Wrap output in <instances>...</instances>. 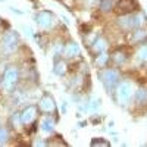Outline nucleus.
Here are the masks:
<instances>
[{
  "label": "nucleus",
  "instance_id": "obj_1",
  "mask_svg": "<svg viewBox=\"0 0 147 147\" xmlns=\"http://www.w3.org/2000/svg\"><path fill=\"white\" fill-rule=\"evenodd\" d=\"M21 80V72H19V68L12 65V66H7L2 75V80H0V90L5 94H12L15 91L16 85Z\"/></svg>",
  "mask_w": 147,
  "mask_h": 147
},
{
  "label": "nucleus",
  "instance_id": "obj_2",
  "mask_svg": "<svg viewBox=\"0 0 147 147\" xmlns=\"http://www.w3.org/2000/svg\"><path fill=\"white\" fill-rule=\"evenodd\" d=\"M147 18L144 13L141 12H134V13H129V15H122L118 18V27L119 30L125 31V32H129L136 28H140V27H144Z\"/></svg>",
  "mask_w": 147,
  "mask_h": 147
},
{
  "label": "nucleus",
  "instance_id": "obj_3",
  "mask_svg": "<svg viewBox=\"0 0 147 147\" xmlns=\"http://www.w3.org/2000/svg\"><path fill=\"white\" fill-rule=\"evenodd\" d=\"M100 81L103 82L105 88L107 93H113L116 85L121 80V72L118 69H113V68H105L102 72H100Z\"/></svg>",
  "mask_w": 147,
  "mask_h": 147
},
{
  "label": "nucleus",
  "instance_id": "obj_4",
  "mask_svg": "<svg viewBox=\"0 0 147 147\" xmlns=\"http://www.w3.org/2000/svg\"><path fill=\"white\" fill-rule=\"evenodd\" d=\"M132 84L129 81H121L118 82L116 88H115V97H116V102L121 106H127L131 99H132Z\"/></svg>",
  "mask_w": 147,
  "mask_h": 147
},
{
  "label": "nucleus",
  "instance_id": "obj_5",
  "mask_svg": "<svg viewBox=\"0 0 147 147\" xmlns=\"http://www.w3.org/2000/svg\"><path fill=\"white\" fill-rule=\"evenodd\" d=\"M0 47L5 53H13L16 52V49L19 47V35L15 31H9L2 37L0 41Z\"/></svg>",
  "mask_w": 147,
  "mask_h": 147
},
{
  "label": "nucleus",
  "instance_id": "obj_6",
  "mask_svg": "<svg viewBox=\"0 0 147 147\" xmlns=\"http://www.w3.org/2000/svg\"><path fill=\"white\" fill-rule=\"evenodd\" d=\"M137 9H138V5L136 0H118V2H115L113 12L118 16H122V15L134 13V12H137Z\"/></svg>",
  "mask_w": 147,
  "mask_h": 147
},
{
  "label": "nucleus",
  "instance_id": "obj_7",
  "mask_svg": "<svg viewBox=\"0 0 147 147\" xmlns=\"http://www.w3.org/2000/svg\"><path fill=\"white\" fill-rule=\"evenodd\" d=\"M38 118V107L35 105H28L24 107V110L21 112V121H22V125L24 127H31L34 122Z\"/></svg>",
  "mask_w": 147,
  "mask_h": 147
},
{
  "label": "nucleus",
  "instance_id": "obj_8",
  "mask_svg": "<svg viewBox=\"0 0 147 147\" xmlns=\"http://www.w3.org/2000/svg\"><path fill=\"white\" fill-rule=\"evenodd\" d=\"M35 22L41 30H50L53 28V25L56 24L55 16L52 12H47V10H41L35 15Z\"/></svg>",
  "mask_w": 147,
  "mask_h": 147
},
{
  "label": "nucleus",
  "instance_id": "obj_9",
  "mask_svg": "<svg viewBox=\"0 0 147 147\" xmlns=\"http://www.w3.org/2000/svg\"><path fill=\"white\" fill-rule=\"evenodd\" d=\"M128 34V41L129 44L132 46H136V44H143L146 40H147V30H144L143 27L140 28H136V30H132Z\"/></svg>",
  "mask_w": 147,
  "mask_h": 147
},
{
  "label": "nucleus",
  "instance_id": "obj_10",
  "mask_svg": "<svg viewBox=\"0 0 147 147\" xmlns=\"http://www.w3.org/2000/svg\"><path fill=\"white\" fill-rule=\"evenodd\" d=\"M38 109L41 110V112H44V113H53V112H56V103L53 100V97L49 96V94L43 96L40 99V102H38Z\"/></svg>",
  "mask_w": 147,
  "mask_h": 147
},
{
  "label": "nucleus",
  "instance_id": "obj_11",
  "mask_svg": "<svg viewBox=\"0 0 147 147\" xmlns=\"http://www.w3.org/2000/svg\"><path fill=\"white\" fill-rule=\"evenodd\" d=\"M134 106L144 109L147 107V87H140L134 94Z\"/></svg>",
  "mask_w": 147,
  "mask_h": 147
},
{
  "label": "nucleus",
  "instance_id": "obj_12",
  "mask_svg": "<svg viewBox=\"0 0 147 147\" xmlns=\"http://www.w3.org/2000/svg\"><path fill=\"white\" fill-rule=\"evenodd\" d=\"M80 53H81L80 46H78L75 41H69V43H66V44H65L63 55H62V56H63L65 59H74V57L80 56Z\"/></svg>",
  "mask_w": 147,
  "mask_h": 147
},
{
  "label": "nucleus",
  "instance_id": "obj_13",
  "mask_svg": "<svg viewBox=\"0 0 147 147\" xmlns=\"http://www.w3.org/2000/svg\"><path fill=\"white\" fill-rule=\"evenodd\" d=\"M110 60L118 65V66H124L127 62H128V55L125 50H121V49H118V50H115L112 55H110Z\"/></svg>",
  "mask_w": 147,
  "mask_h": 147
},
{
  "label": "nucleus",
  "instance_id": "obj_14",
  "mask_svg": "<svg viewBox=\"0 0 147 147\" xmlns=\"http://www.w3.org/2000/svg\"><path fill=\"white\" fill-rule=\"evenodd\" d=\"M107 41L103 38V37H97V38L94 40V43L90 46V49H91V52L94 53V55H99V53H103V52H106L107 50Z\"/></svg>",
  "mask_w": 147,
  "mask_h": 147
},
{
  "label": "nucleus",
  "instance_id": "obj_15",
  "mask_svg": "<svg viewBox=\"0 0 147 147\" xmlns=\"http://www.w3.org/2000/svg\"><path fill=\"white\" fill-rule=\"evenodd\" d=\"M40 129L43 132H46V134L53 132V129H55V121L50 116H44L41 119V122H40Z\"/></svg>",
  "mask_w": 147,
  "mask_h": 147
},
{
  "label": "nucleus",
  "instance_id": "obj_16",
  "mask_svg": "<svg viewBox=\"0 0 147 147\" xmlns=\"http://www.w3.org/2000/svg\"><path fill=\"white\" fill-rule=\"evenodd\" d=\"M115 7V0H100L99 2V10L102 13H109Z\"/></svg>",
  "mask_w": 147,
  "mask_h": 147
},
{
  "label": "nucleus",
  "instance_id": "obj_17",
  "mask_svg": "<svg viewBox=\"0 0 147 147\" xmlns=\"http://www.w3.org/2000/svg\"><path fill=\"white\" fill-rule=\"evenodd\" d=\"M109 60H110V56L106 52H103V53L96 55V60H94V62H96V65L99 68H106L107 63H109Z\"/></svg>",
  "mask_w": 147,
  "mask_h": 147
},
{
  "label": "nucleus",
  "instance_id": "obj_18",
  "mask_svg": "<svg viewBox=\"0 0 147 147\" xmlns=\"http://www.w3.org/2000/svg\"><path fill=\"white\" fill-rule=\"evenodd\" d=\"M53 71H55L56 75H59V77L65 75L66 71H68V65H66V62H65V60H62V59L57 60V62L55 63V69H53Z\"/></svg>",
  "mask_w": 147,
  "mask_h": 147
},
{
  "label": "nucleus",
  "instance_id": "obj_19",
  "mask_svg": "<svg viewBox=\"0 0 147 147\" xmlns=\"http://www.w3.org/2000/svg\"><path fill=\"white\" fill-rule=\"evenodd\" d=\"M10 140V131L7 127H0V146L7 144Z\"/></svg>",
  "mask_w": 147,
  "mask_h": 147
},
{
  "label": "nucleus",
  "instance_id": "obj_20",
  "mask_svg": "<svg viewBox=\"0 0 147 147\" xmlns=\"http://www.w3.org/2000/svg\"><path fill=\"white\" fill-rule=\"evenodd\" d=\"M10 122H12V128L13 129H21L24 125H22V121H21V113L19 112H15L10 115Z\"/></svg>",
  "mask_w": 147,
  "mask_h": 147
},
{
  "label": "nucleus",
  "instance_id": "obj_21",
  "mask_svg": "<svg viewBox=\"0 0 147 147\" xmlns=\"http://www.w3.org/2000/svg\"><path fill=\"white\" fill-rule=\"evenodd\" d=\"M136 56H137V59L140 60V62H147V44H141L140 47H138V50H137V53H136Z\"/></svg>",
  "mask_w": 147,
  "mask_h": 147
},
{
  "label": "nucleus",
  "instance_id": "obj_22",
  "mask_svg": "<svg viewBox=\"0 0 147 147\" xmlns=\"http://www.w3.org/2000/svg\"><path fill=\"white\" fill-rule=\"evenodd\" d=\"M91 146L93 147H96V146H105V147H107V146H110V143L103 140V138H93L91 140Z\"/></svg>",
  "mask_w": 147,
  "mask_h": 147
},
{
  "label": "nucleus",
  "instance_id": "obj_23",
  "mask_svg": "<svg viewBox=\"0 0 147 147\" xmlns=\"http://www.w3.org/2000/svg\"><path fill=\"white\" fill-rule=\"evenodd\" d=\"M99 106H100V100H99V99H93V100L87 105V109H88V110H93V112H94V110L99 109Z\"/></svg>",
  "mask_w": 147,
  "mask_h": 147
},
{
  "label": "nucleus",
  "instance_id": "obj_24",
  "mask_svg": "<svg viewBox=\"0 0 147 147\" xmlns=\"http://www.w3.org/2000/svg\"><path fill=\"white\" fill-rule=\"evenodd\" d=\"M100 0H85V6H88V7H94V6H97V3H99Z\"/></svg>",
  "mask_w": 147,
  "mask_h": 147
}]
</instances>
